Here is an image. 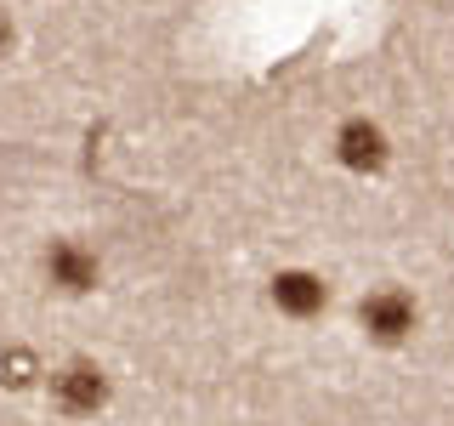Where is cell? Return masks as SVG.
<instances>
[{
    "mask_svg": "<svg viewBox=\"0 0 454 426\" xmlns=\"http://www.w3.org/2000/svg\"><path fill=\"white\" fill-rule=\"evenodd\" d=\"M0 369H6V381H12V387H28V381H35V359H28L23 347H12V352H6V364H0Z\"/></svg>",
    "mask_w": 454,
    "mask_h": 426,
    "instance_id": "obj_6",
    "label": "cell"
},
{
    "mask_svg": "<svg viewBox=\"0 0 454 426\" xmlns=\"http://www.w3.org/2000/svg\"><path fill=\"white\" fill-rule=\"evenodd\" d=\"M358 319H364V330L375 335V341H403L409 330H415V319H420V307H415V296H403V290H369L364 296V307H358Z\"/></svg>",
    "mask_w": 454,
    "mask_h": 426,
    "instance_id": "obj_3",
    "label": "cell"
},
{
    "mask_svg": "<svg viewBox=\"0 0 454 426\" xmlns=\"http://www.w3.org/2000/svg\"><path fill=\"white\" fill-rule=\"evenodd\" d=\"M6 40H12V28H6V23H0V46H6Z\"/></svg>",
    "mask_w": 454,
    "mask_h": 426,
    "instance_id": "obj_7",
    "label": "cell"
},
{
    "mask_svg": "<svg viewBox=\"0 0 454 426\" xmlns=\"http://www.w3.org/2000/svg\"><path fill=\"white\" fill-rule=\"evenodd\" d=\"M324 302H330V284L318 273H307V267H284L273 273V307L290 312V319H318Z\"/></svg>",
    "mask_w": 454,
    "mask_h": 426,
    "instance_id": "obj_5",
    "label": "cell"
},
{
    "mask_svg": "<svg viewBox=\"0 0 454 426\" xmlns=\"http://www.w3.org/2000/svg\"><path fill=\"white\" fill-rule=\"evenodd\" d=\"M335 160L347 170H358V177H375V170H387V160H392V142L375 120H347L335 131Z\"/></svg>",
    "mask_w": 454,
    "mask_h": 426,
    "instance_id": "obj_2",
    "label": "cell"
},
{
    "mask_svg": "<svg viewBox=\"0 0 454 426\" xmlns=\"http://www.w3.org/2000/svg\"><path fill=\"white\" fill-rule=\"evenodd\" d=\"M51 398H57V409H63V415H97V409L108 404V375L97 364L74 359V364H63L51 375Z\"/></svg>",
    "mask_w": 454,
    "mask_h": 426,
    "instance_id": "obj_1",
    "label": "cell"
},
{
    "mask_svg": "<svg viewBox=\"0 0 454 426\" xmlns=\"http://www.w3.org/2000/svg\"><path fill=\"white\" fill-rule=\"evenodd\" d=\"M46 279L63 296H85L97 279H103V262H97V250H85L80 239H57L46 250Z\"/></svg>",
    "mask_w": 454,
    "mask_h": 426,
    "instance_id": "obj_4",
    "label": "cell"
}]
</instances>
